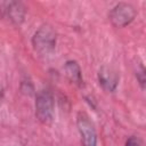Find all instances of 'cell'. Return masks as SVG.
<instances>
[{
	"mask_svg": "<svg viewBox=\"0 0 146 146\" xmlns=\"http://www.w3.org/2000/svg\"><path fill=\"white\" fill-rule=\"evenodd\" d=\"M78 129L81 135L83 146H96L97 145V135L92 121L86 113L80 112L76 119Z\"/></svg>",
	"mask_w": 146,
	"mask_h": 146,
	"instance_id": "4",
	"label": "cell"
},
{
	"mask_svg": "<svg viewBox=\"0 0 146 146\" xmlns=\"http://www.w3.org/2000/svg\"><path fill=\"white\" fill-rule=\"evenodd\" d=\"M98 81L105 90L114 91L119 82V74L113 67L103 66L98 72Z\"/></svg>",
	"mask_w": 146,
	"mask_h": 146,
	"instance_id": "5",
	"label": "cell"
},
{
	"mask_svg": "<svg viewBox=\"0 0 146 146\" xmlns=\"http://www.w3.org/2000/svg\"><path fill=\"white\" fill-rule=\"evenodd\" d=\"M65 72L67 78L75 84H81L82 83V75H81V70L79 65L75 62H67L65 65Z\"/></svg>",
	"mask_w": 146,
	"mask_h": 146,
	"instance_id": "6",
	"label": "cell"
},
{
	"mask_svg": "<svg viewBox=\"0 0 146 146\" xmlns=\"http://www.w3.org/2000/svg\"><path fill=\"white\" fill-rule=\"evenodd\" d=\"M32 43H33V48L36 52H39L42 56L49 55L55 49V44H56L55 30L48 24L42 25L34 33Z\"/></svg>",
	"mask_w": 146,
	"mask_h": 146,
	"instance_id": "1",
	"label": "cell"
},
{
	"mask_svg": "<svg viewBox=\"0 0 146 146\" xmlns=\"http://www.w3.org/2000/svg\"><path fill=\"white\" fill-rule=\"evenodd\" d=\"M125 146H143V141L138 137L132 136L128 138V140L125 141Z\"/></svg>",
	"mask_w": 146,
	"mask_h": 146,
	"instance_id": "8",
	"label": "cell"
},
{
	"mask_svg": "<svg viewBox=\"0 0 146 146\" xmlns=\"http://www.w3.org/2000/svg\"><path fill=\"white\" fill-rule=\"evenodd\" d=\"M7 13L10 17V19L16 23L19 24L23 21L24 17V7L22 6V3L19 2H9L8 7H7Z\"/></svg>",
	"mask_w": 146,
	"mask_h": 146,
	"instance_id": "7",
	"label": "cell"
},
{
	"mask_svg": "<svg viewBox=\"0 0 146 146\" xmlns=\"http://www.w3.org/2000/svg\"><path fill=\"white\" fill-rule=\"evenodd\" d=\"M35 115L42 123H49L54 116V98L50 91L42 90L35 100Z\"/></svg>",
	"mask_w": 146,
	"mask_h": 146,
	"instance_id": "2",
	"label": "cell"
},
{
	"mask_svg": "<svg viewBox=\"0 0 146 146\" xmlns=\"http://www.w3.org/2000/svg\"><path fill=\"white\" fill-rule=\"evenodd\" d=\"M136 9L130 3L121 2L116 5L110 13V21L116 27H123L131 23L136 17Z\"/></svg>",
	"mask_w": 146,
	"mask_h": 146,
	"instance_id": "3",
	"label": "cell"
}]
</instances>
